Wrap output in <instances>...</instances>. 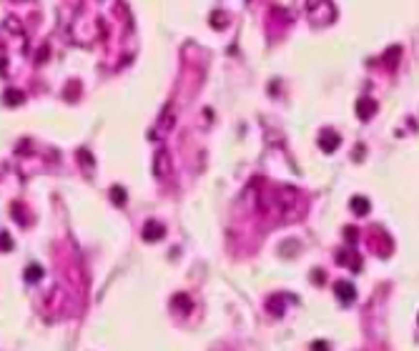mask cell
Here are the masks:
<instances>
[{"instance_id": "cell-1", "label": "cell", "mask_w": 419, "mask_h": 351, "mask_svg": "<svg viewBox=\"0 0 419 351\" xmlns=\"http://www.w3.org/2000/svg\"><path fill=\"white\" fill-rule=\"evenodd\" d=\"M334 294L339 296L341 303H349V301H354V286L346 284V281H337L334 284Z\"/></svg>"}, {"instance_id": "cell-2", "label": "cell", "mask_w": 419, "mask_h": 351, "mask_svg": "<svg viewBox=\"0 0 419 351\" xmlns=\"http://www.w3.org/2000/svg\"><path fill=\"white\" fill-rule=\"evenodd\" d=\"M163 236H166V231H163L161 223H146V231H143V239L146 241H158Z\"/></svg>"}, {"instance_id": "cell-3", "label": "cell", "mask_w": 419, "mask_h": 351, "mask_svg": "<svg viewBox=\"0 0 419 351\" xmlns=\"http://www.w3.org/2000/svg\"><path fill=\"white\" fill-rule=\"evenodd\" d=\"M319 143L324 145V151H334L337 145H339V136H337V133H331V130H324Z\"/></svg>"}, {"instance_id": "cell-4", "label": "cell", "mask_w": 419, "mask_h": 351, "mask_svg": "<svg viewBox=\"0 0 419 351\" xmlns=\"http://www.w3.org/2000/svg\"><path fill=\"white\" fill-rule=\"evenodd\" d=\"M3 100H5V103H10V106H20L25 98H23V93H18V91H8Z\"/></svg>"}, {"instance_id": "cell-5", "label": "cell", "mask_w": 419, "mask_h": 351, "mask_svg": "<svg viewBox=\"0 0 419 351\" xmlns=\"http://www.w3.org/2000/svg\"><path fill=\"white\" fill-rule=\"evenodd\" d=\"M352 206H354V211H356L359 216H364L367 208H369V203H367V198H352Z\"/></svg>"}, {"instance_id": "cell-6", "label": "cell", "mask_w": 419, "mask_h": 351, "mask_svg": "<svg viewBox=\"0 0 419 351\" xmlns=\"http://www.w3.org/2000/svg\"><path fill=\"white\" fill-rule=\"evenodd\" d=\"M369 106L374 108V100H367V98L359 100V118H364V121L369 118Z\"/></svg>"}, {"instance_id": "cell-7", "label": "cell", "mask_w": 419, "mask_h": 351, "mask_svg": "<svg viewBox=\"0 0 419 351\" xmlns=\"http://www.w3.org/2000/svg\"><path fill=\"white\" fill-rule=\"evenodd\" d=\"M25 279L28 281H38L40 279V266H31V269H28L25 271Z\"/></svg>"}, {"instance_id": "cell-8", "label": "cell", "mask_w": 419, "mask_h": 351, "mask_svg": "<svg viewBox=\"0 0 419 351\" xmlns=\"http://www.w3.org/2000/svg\"><path fill=\"white\" fill-rule=\"evenodd\" d=\"M113 198L118 201V203H123V188H121V186H115V188H113Z\"/></svg>"}, {"instance_id": "cell-9", "label": "cell", "mask_w": 419, "mask_h": 351, "mask_svg": "<svg viewBox=\"0 0 419 351\" xmlns=\"http://www.w3.org/2000/svg\"><path fill=\"white\" fill-rule=\"evenodd\" d=\"M314 351H329L326 341H316V344H314Z\"/></svg>"}]
</instances>
